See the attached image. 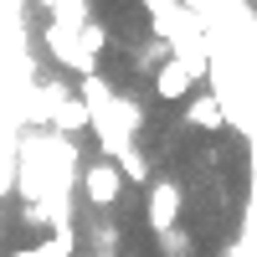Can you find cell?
Here are the masks:
<instances>
[{
  "instance_id": "cell-1",
  "label": "cell",
  "mask_w": 257,
  "mask_h": 257,
  "mask_svg": "<svg viewBox=\"0 0 257 257\" xmlns=\"http://www.w3.org/2000/svg\"><path fill=\"white\" fill-rule=\"evenodd\" d=\"M180 206H185V196H180V185L175 180H149V190H144V221H149V231H170V226H180Z\"/></svg>"
},
{
  "instance_id": "cell-2",
  "label": "cell",
  "mask_w": 257,
  "mask_h": 257,
  "mask_svg": "<svg viewBox=\"0 0 257 257\" xmlns=\"http://www.w3.org/2000/svg\"><path fill=\"white\" fill-rule=\"evenodd\" d=\"M41 41H47V52L62 62V67H77V77H98V62L77 47V31H72V26H62V21H47Z\"/></svg>"
},
{
  "instance_id": "cell-3",
  "label": "cell",
  "mask_w": 257,
  "mask_h": 257,
  "mask_svg": "<svg viewBox=\"0 0 257 257\" xmlns=\"http://www.w3.org/2000/svg\"><path fill=\"white\" fill-rule=\"evenodd\" d=\"M52 123V134H82V128H93V113H88V103L82 98H72V93H62V88H52L47 93V113H41Z\"/></svg>"
},
{
  "instance_id": "cell-4",
  "label": "cell",
  "mask_w": 257,
  "mask_h": 257,
  "mask_svg": "<svg viewBox=\"0 0 257 257\" xmlns=\"http://www.w3.org/2000/svg\"><path fill=\"white\" fill-rule=\"evenodd\" d=\"M123 175H118V165L113 160H98V165H88L82 170V196H88L98 211H108V206H118V196H123Z\"/></svg>"
},
{
  "instance_id": "cell-5",
  "label": "cell",
  "mask_w": 257,
  "mask_h": 257,
  "mask_svg": "<svg viewBox=\"0 0 257 257\" xmlns=\"http://www.w3.org/2000/svg\"><path fill=\"white\" fill-rule=\"evenodd\" d=\"M149 82H155V98H160V103H185L190 93H196V82H201V77L190 72L180 57H165L160 67L149 72Z\"/></svg>"
},
{
  "instance_id": "cell-6",
  "label": "cell",
  "mask_w": 257,
  "mask_h": 257,
  "mask_svg": "<svg viewBox=\"0 0 257 257\" xmlns=\"http://www.w3.org/2000/svg\"><path fill=\"white\" fill-rule=\"evenodd\" d=\"M185 123L201 128V134H221V128L231 123V113L221 108V93H196V98H185Z\"/></svg>"
},
{
  "instance_id": "cell-7",
  "label": "cell",
  "mask_w": 257,
  "mask_h": 257,
  "mask_svg": "<svg viewBox=\"0 0 257 257\" xmlns=\"http://www.w3.org/2000/svg\"><path fill=\"white\" fill-rule=\"evenodd\" d=\"M72 247H77V237L67 226H57L52 237H41V242H31V247H16V252H6V257H72Z\"/></svg>"
},
{
  "instance_id": "cell-8",
  "label": "cell",
  "mask_w": 257,
  "mask_h": 257,
  "mask_svg": "<svg viewBox=\"0 0 257 257\" xmlns=\"http://www.w3.org/2000/svg\"><path fill=\"white\" fill-rule=\"evenodd\" d=\"M77 47L98 62V52L108 47V26H103V21H82V26H77Z\"/></svg>"
},
{
  "instance_id": "cell-9",
  "label": "cell",
  "mask_w": 257,
  "mask_h": 257,
  "mask_svg": "<svg viewBox=\"0 0 257 257\" xmlns=\"http://www.w3.org/2000/svg\"><path fill=\"white\" fill-rule=\"evenodd\" d=\"M160 252L165 257H190V252H196V242H190V231H180V226H170V231H160Z\"/></svg>"
},
{
  "instance_id": "cell-10",
  "label": "cell",
  "mask_w": 257,
  "mask_h": 257,
  "mask_svg": "<svg viewBox=\"0 0 257 257\" xmlns=\"http://www.w3.org/2000/svg\"><path fill=\"white\" fill-rule=\"evenodd\" d=\"M21 221H26V226H47V221H52V211L41 206V201H26V206H21Z\"/></svg>"
}]
</instances>
